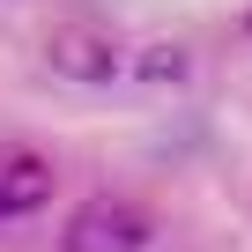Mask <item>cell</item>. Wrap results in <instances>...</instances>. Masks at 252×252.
I'll return each mask as SVG.
<instances>
[{
	"instance_id": "3957f363",
	"label": "cell",
	"mask_w": 252,
	"mask_h": 252,
	"mask_svg": "<svg viewBox=\"0 0 252 252\" xmlns=\"http://www.w3.org/2000/svg\"><path fill=\"white\" fill-rule=\"evenodd\" d=\"M52 186H60V171H52V156H37V149H0V222H23V215H37L45 200H52Z\"/></svg>"
},
{
	"instance_id": "6da1fadb",
	"label": "cell",
	"mask_w": 252,
	"mask_h": 252,
	"mask_svg": "<svg viewBox=\"0 0 252 252\" xmlns=\"http://www.w3.org/2000/svg\"><path fill=\"white\" fill-rule=\"evenodd\" d=\"M149 237H156L149 208L119 200V193H96V200H82V208L67 215L60 252H149Z\"/></svg>"
},
{
	"instance_id": "277c9868",
	"label": "cell",
	"mask_w": 252,
	"mask_h": 252,
	"mask_svg": "<svg viewBox=\"0 0 252 252\" xmlns=\"http://www.w3.org/2000/svg\"><path fill=\"white\" fill-rule=\"evenodd\" d=\"M141 82H186V52L178 45H149L141 52Z\"/></svg>"
},
{
	"instance_id": "7a4b0ae2",
	"label": "cell",
	"mask_w": 252,
	"mask_h": 252,
	"mask_svg": "<svg viewBox=\"0 0 252 252\" xmlns=\"http://www.w3.org/2000/svg\"><path fill=\"white\" fill-rule=\"evenodd\" d=\"M45 67L60 74V82H111V74H126V52L104 37V30H82V23H67V30H52L45 37Z\"/></svg>"
}]
</instances>
